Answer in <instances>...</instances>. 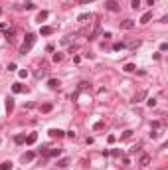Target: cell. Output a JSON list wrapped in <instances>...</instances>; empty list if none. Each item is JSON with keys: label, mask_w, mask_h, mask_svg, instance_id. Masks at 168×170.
I'll return each instance as SVG.
<instances>
[{"label": "cell", "mask_w": 168, "mask_h": 170, "mask_svg": "<svg viewBox=\"0 0 168 170\" xmlns=\"http://www.w3.org/2000/svg\"><path fill=\"white\" fill-rule=\"evenodd\" d=\"M36 43V36L34 34H26V40H24V43L20 45V53L22 55H26L30 49H32V45Z\"/></svg>", "instance_id": "obj_1"}, {"label": "cell", "mask_w": 168, "mask_h": 170, "mask_svg": "<svg viewBox=\"0 0 168 170\" xmlns=\"http://www.w3.org/2000/svg\"><path fill=\"white\" fill-rule=\"evenodd\" d=\"M47 134H49L51 138H61V136H63L65 132H63L61 128H49V130H47Z\"/></svg>", "instance_id": "obj_2"}, {"label": "cell", "mask_w": 168, "mask_h": 170, "mask_svg": "<svg viewBox=\"0 0 168 170\" xmlns=\"http://www.w3.org/2000/svg\"><path fill=\"white\" fill-rule=\"evenodd\" d=\"M105 8H107L109 12H117V10H119V4H117L115 0H107V2H105Z\"/></svg>", "instance_id": "obj_3"}, {"label": "cell", "mask_w": 168, "mask_h": 170, "mask_svg": "<svg viewBox=\"0 0 168 170\" xmlns=\"http://www.w3.org/2000/svg\"><path fill=\"white\" fill-rule=\"evenodd\" d=\"M36 140H38V132H30V134L26 136V140H24V142H26V144H34Z\"/></svg>", "instance_id": "obj_4"}, {"label": "cell", "mask_w": 168, "mask_h": 170, "mask_svg": "<svg viewBox=\"0 0 168 170\" xmlns=\"http://www.w3.org/2000/svg\"><path fill=\"white\" fill-rule=\"evenodd\" d=\"M121 28H123V30H132V28H134V22H132V20H123V22H121Z\"/></svg>", "instance_id": "obj_5"}, {"label": "cell", "mask_w": 168, "mask_h": 170, "mask_svg": "<svg viewBox=\"0 0 168 170\" xmlns=\"http://www.w3.org/2000/svg\"><path fill=\"white\" fill-rule=\"evenodd\" d=\"M152 20V12H144L142 16H140V24H148Z\"/></svg>", "instance_id": "obj_6"}, {"label": "cell", "mask_w": 168, "mask_h": 170, "mask_svg": "<svg viewBox=\"0 0 168 170\" xmlns=\"http://www.w3.org/2000/svg\"><path fill=\"white\" fill-rule=\"evenodd\" d=\"M99 32H101V24H95V28H93V32L89 34V40H95V38L99 36Z\"/></svg>", "instance_id": "obj_7"}, {"label": "cell", "mask_w": 168, "mask_h": 170, "mask_svg": "<svg viewBox=\"0 0 168 170\" xmlns=\"http://www.w3.org/2000/svg\"><path fill=\"white\" fill-rule=\"evenodd\" d=\"M51 32H53L51 26H42V28H40V34H42V36H49Z\"/></svg>", "instance_id": "obj_8"}, {"label": "cell", "mask_w": 168, "mask_h": 170, "mask_svg": "<svg viewBox=\"0 0 168 170\" xmlns=\"http://www.w3.org/2000/svg\"><path fill=\"white\" fill-rule=\"evenodd\" d=\"M45 154H47L49 158H51V156H59V154H61V148H51V150H47Z\"/></svg>", "instance_id": "obj_9"}, {"label": "cell", "mask_w": 168, "mask_h": 170, "mask_svg": "<svg viewBox=\"0 0 168 170\" xmlns=\"http://www.w3.org/2000/svg\"><path fill=\"white\" fill-rule=\"evenodd\" d=\"M34 156H36V154L30 150V152H26V154L22 156V162H30V160H34Z\"/></svg>", "instance_id": "obj_10"}, {"label": "cell", "mask_w": 168, "mask_h": 170, "mask_svg": "<svg viewBox=\"0 0 168 170\" xmlns=\"http://www.w3.org/2000/svg\"><path fill=\"white\" fill-rule=\"evenodd\" d=\"M148 164H150V156L148 154H142L140 156V166H148Z\"/></svg>", "instance_id": "obj_11"}, {"label": "cell", "mask_w": 168, "mask_h": 170, "mask_svg": "<svg viewBox=\"0 0 168 170\" xmlns=\"http://www.w3.org/2000/svg\"><path fill=\"white\" fill-rule=\"evenodd\" d=\"M144 97H146V91H140V93H136V95H134L132 103H138V101H140V99H144Z\"/></svg>", "instance_id": "obj_12"}, {"label": "cell", "mask_w": 168, "mask_h": 170, "mask_svg": "<svg viewBox=\"0 0 168 170\" xmlns=\"http://www.w3.org/2000/svg\"><path fill=\"white\" fill-rule=\"evenodd\" d=\"M12 166H14V164H12L10 160H6V162H2V164H0V170H12Z\"/></svg>", "instance_id": "obj_13"}, {"label": "cell", "mask_w": 168, "mask_h": 170, "mask_svg": "<svg viewBox=\"0 0 168 170\" xmlns=\"http://www.w3.org/2000/svg\"><path fill=\"white\" fill-rule=\"evenodd\" d=\"M12 109H14V99L8 97V99H6V111H12Z\"/></svg>", "instance_id": "obj_14"}, {"label": "cell", "mask_w": 168, "mask_h": 170, "mask_svg": "<svg viewBox=\"0 0 168 170\" xmlns=\"http://www.w3.org/2000/svg\"><path fill=\"white\" fill-rule=\"evenodd\" d=\"M69 164V158H61V160H57V164L55 166H59V168H65Z\"/></svg>", "instance_id": "obj_15"}, {"label": "cell", "mask_w": 168, "mask_h": 170, "mask_svg": "<svg viewBox=\"0 0 168 170\" xmlns=\"http://www.w3.org/2000/svg\"><path fill=\"white\" fill-rule=\"evenodd\" d=\"M51 109H53V105H51V103H43V105H42V113H49Z\"/></svg>", "instance_id": "obj_16"}, {"label": "cell", "mask_w": 168, "mask_h": 170, "mask_svg": "<svg viewBox=\"0 0 168 170\" xmlns=\"http://www.w3.org/2000/svg\"><path fill=\"white\" fill-rule=\"evenodd\" d=\"M47 85H49V89H57V87H59V81H57V79H49Z\"/></svg>", "instance_id": "obj_17"}, {"label": "cell", "mask_w": 168, "mask_h": 170, "mask_svg": "<svg viewBox=\"0 0 168 170\" xmlns=\"http://www.w3.org/2000/svg\"><path fill=\"white\" fill-rule=\"evenodd\" d=\"M12 91H14V93H22V91H24V87H22L20 83H14V85H12Z\"/></svg>", "instance_id": "obj_18"}, {"label": "cell", "mask_w": 168, "mask_h": 170, "mask_svg": "<svg viewBox=\"0 0 168 170\" xmlns=\"http://www.w3.org/2000/svg\"><path fill=\"white\" fill-rule=\"evenodd\" d=\"M45 18H47V12H45V10H42V12H38V22H43Z\"/></svg>", "instance_id": "obj_19"}, {"label": "cell", "mask_w": 168, "mask_h": 170, "mask_svg": "<svg viewBox=\"0 0 168 170\" xmlns=\"http://www.w3.org/2000/svg\"><path fill=\"white\" fill-rule=\"evenodd\" d=\"M123 69H125L126 73H132V71H134V69H136V67H134V65H132V63H126L125 67H123Z\"/></svg>", "instance_id": "obj_20"}, {"label": "cell", "mask_w": 168, "mask_h": 170, "mask_svg": "<svg viewBox=\"0 0 168 170\" xmlns=\"http://www.w3.org/2000/svg\"><path fill=\"white\" fill-rule=\"evenodd\" d=\"M123 47H125V43H123V42H115V43H113V49H115V51H119V49H123Z\"/></svg>", "instance_id": "obj_21"}, {"label": "cell", "mask_w": 168, "mask_h": 170, "mask_svg": "<svg viewBox=\"0 0 168 170\" xmlns=\"http://www.w3.org/2000/svg\"><path fill=\"white\" fill-rule=\"evenodd\" d=\"M61 59H63V53H59V51H57V53H53V61H55V63H59Z\"/></svg>", "instance_id": "obj_22"}, {"label": "cell", "mask_w": 168, "mask_h": 170, "mask_svg": "<svg viewBox=\"0 0 168 170\" xmlns=\"http://www.w3.org/2000/svg\"><path fill=\"white\" fill-rule=\"evenodd\" d=\"M14 140H16L18 144H22V142L26 140V136H24V134H16V136H14Z\"/></svg>", "instance_id": "obj_23"}, {"label": "cell", "mask_w": 168, "mask_h": 170, "mask_svg": "<svg viewBox=\"0 0 168 170\" xmlns=\"http://www.w3.org/2000/svg\"><path fill=\"white\" fill-rule=\"evenodd\" d=\"M130 8H132V10H138V8H140V0H132V2H130Z\"/></svg>", "instance_id": "obj_24"}, {"label": "cell", "mask_w": 168, "mask_h": 170, "mask_svg": "<svg viewBox=\"0 0 168 170\" xmlns=\"http://www.w3.org/2000/svg\"><path fill=\"white\" fill-rule=\"evenodd\" d=\"M89 18H91V14H81L77 20H79V22H85V20H89Z\"/></svg>", "instance_id": "obj_25"}, {"label": "cell", "mask_w": 168, "mask_h": 170, "mask_svg": "<svg viewBox=\"0 0 168 170\" xmlns=\"http://www.w3.org/2000/svg\"><path fill=\"white\" fill-rule=\"evenodd\" d=\"M18 75H20L22 79H24V77H28V69H20V71H18Z\"/></svg>", "instance_id": "obj_26"}, {"label": "cell", "mask_w": 168, "mask_h": 170, "mask_svg": "<svg viewBox=\"0 0 168 170\" xmlns=\"http://www.w3.org/2000/svg\"><path fill=\"white\" fill-rule=\"evenodd\" d=\"M146 105H148V107H156V99H152V97H150V99L146 101Z\"/></svg>", "instance_id": "obj_27"}, {"label": "cell", "mask_w": 168, "mask_h": 170, "mask_svg": "<svg viewBox=\"0 0 168 170\" xmlns=\"http://www.w3.org/2000/svg\"><path fill=\"white\" fill-rule=\"evenodd\" d=\"M130 134H132V130H125V132H123V136H121V138H128V136H130Z\"/></svg>", "instance_id": "obj_28"}, {"label": "cell", "mask_w": 168, "mask_h": 170, "mask_svg": "<svg viewBox=\"0 0 168 170\" xmlns=\"http://www.w3.org/2000/svg\"><path fill=\"white\" fill-rule=\"evenodd\" d=\"M166 49H168V43L162 42V43H160V51H166Z\"/></svg>", "instance_id": "obj_29"}, {"label": "cell", "mask_w": 168, "mask_h": 170, "mask_svg": "<svg viewBox=\"0 0 168 170\" xmlns=\"http://www.w3.org/2000/svg\"><path fill=\"white\" fill-rule=\"evenodd\" d=\"M150 138H158V132L156 130H150Z\"/></svg>", "instance_id": "obj_30"}, {"label": "cell", "mask_w": 168, "mask_h": 170, "mask_svg": "<svg viewBox=\"0 0 168 170\" xmlns=\"http://www.w3.org/2000/svg\"><path fill=\"white\" fill-rule=\"evenodd\" d=\"M107 140H109V142L113 144V142H115V134H109V136H107Z\"/></svg>", "instance_id": "obj_31"}, {"label": "cell", "mask_w": 168, "mask_h": 170, "mask_svg": "<svg viewBox=\"0 0 168 170\" xmlns=\"http://www.w3.org/2000/svg\"><path fill=\"white\" fill-rule=\"evenodd\" d=\"M0 14H2V8H0Z\"/></svg>", "instance_id": "obj_32"}]
</instances>
